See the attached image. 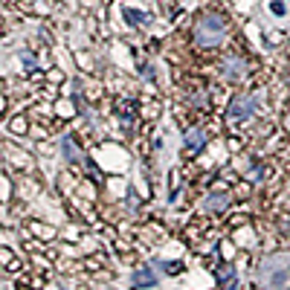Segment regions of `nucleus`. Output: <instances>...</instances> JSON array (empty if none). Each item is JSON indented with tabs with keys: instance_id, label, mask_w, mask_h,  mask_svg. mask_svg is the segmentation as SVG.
I'll use <instances>...</instances> for the list:
<instances>
[{
	"instance_id": "0eeeda50",
	"label": "nucleus",
	"mask_w": 290,
	"mask_h": 290,
	"mask_svg": "<svg viewBox=\"0 0 290 290\" xmlns=\"http://www.w3.org/2000/svg\"><path fill=\"white\" fill-rule=\"evenodd\" d=\"M58 148H61V157H64V162H70V165H81L84 160V154H81V148H79V142H76V136H70V133H64L61 139H58Z\"/></svg>"
},
{
	"instance_id": "2eb2a0df",
	"label": "nucleus",
	"mask_w": 290,
	"mask_h": 290,
	"mask_svg": "<svg viewBox=\"0 0 290 290\" xmlns=\"http://www.w3.org/2000/svg\"><path fill=\"white\" fill-rule=\"evenodd\" d=\"M32 229H35V235H38V238H55V229H53V226L32 224Z\"/></svg>"
},
{
	"instance_id": "423d86ee",
	"label": "nucleus",
	"mask_w": 290,
	"mask_h": 290,
	"mask_svg": "<svg viewBox=\"0 0 290 290\" xmlns=\"http://www.w3.org/2000/svg\"><path fill=\"white\" fill-rule=\"evenodd\" d=\"M209 142H212V136H209L206 125H189L183 131V154L186 157H197Z\"/></svg>"
},
{
	"instance_id": "7ed1b4c3",
	"label": "nucleus",
	"mask_w": 290,
	"mask_h": 290,
	"mask_svg": "<svg viewBox=\"0 0 290 290\" xmlns=\"http://www.w3.org/2000/svg\"><path fill=\"white\" fill-rule=\"evenodd\" d=\"M261 107V96L256 90H244V93H235L226 105V122L229 125H241V122H250Z\"/></svg>"
},
{
	"instance_id": "dca6fc26",
	"label": "nucleus",
	"mask_w": 290,
	"mask_h": 290,
	"mask_svg": "<svg viewBox=\"0 0 290 290\" xmlns=\"http://www.w3.org/2000/svg\"><path fill=\"white\" fill-rule=\"evenodd\" d=\"M12 131H15V133H26V116L15 119V122H12Z\"/></svg>"
},
{
	"instance_id": "1a4fd4ad",
	"label": "nucleus",
	"mask_w": 290,
	"mask_h": 290,
	"mask_svg": "<svg viewBox=\"0 0 290 290\" xmlns=\"http://www.w3.org/2000/svg\"><path fill=\"white\" fill-rule=\"evenodd\" d=\"M131 282H133L136 288H157V276H154L151 267H136V270L131 273Z\"/></svg>"
},
{
	"instance_id": "9b49d317",
	"label": "nucleus",
	"mask_w": 290,
	"mask_h": 290,
	"mask_svg": "<svg viewBox=\"0 0 290 290\" xmlns=\"http://www.w3.org/2000/svg\"><path fill=\"white\" fill-rule=\"evenodd\" d=\"M151 267H154V270H162V273H168V276H180V273L186 270V261H160V258H154V261H151Z\"/></svg>"
},
{
	"instance_id": "f257e3e1",
	"label": "nucleus",
	"mask_w": 290,
	"mask_h": 290,
	"mask_svg": "<svg viewBox=\"0 0 290 290\" xmlns=\"http://www.w3.org/2000/svg\"><path fill=\"white\" fill-rule=\"evenodd\" d=\"M232 35V24L224 12H203L192 26V44L200 53H215L221 50Z\"/></svg>"
},
{
	"instance_id": "f8f14e48",
	"label": "nucleus",
	"mask_w": 290,
	"mask_h": 290,
	"mask_svg": "<svg viewBox=\"0 0 290 290\" xmlns=\"http://www.w3.org/2000/svg\"><path fill=\"white\" fill-rule=\"evenodd\" d=\"M189 105L197 107V110H209V107H212V102H209V96H206V90H194V93H189Z\"/></svg>"
},
{
	"instance_id": "9d476101",
	"label": "nucleus",
	"mask_w": 290,
	"mask_h": 290,
	"mask_svg": "<svg viewBox=\"0 0 290 290\" xmlns=\"http://www.w3.org/2000/svg\"><path fill=\"white\" fill-rule=\"evenodd\" d=\"M125 21H128L131 26H139V29H145V26L151 24V15H148V12H136L133 6H125Z\"/></svg>"
},
{
	"instance_id": "6e6552de",
	"label": "nucleus",
	"mask_w": 290,
	"mask_h": 290,
	"mask_svg": "<svg viewBox=\"0 0 290 290\" xmlns=\"http://www.w3.org/2000/svg\"><path fill=\"white\" fill-rule=\"evenodd\" d=\"M215 282L221 290H235L238 288V270L232 267V261H224L221 267H215Z\"/></svg>"
},
{
	"instance_id": "f3484780",
	"label": "nucleus",
	"mask_w": 290,
	"mask_h": 290,
	"mask_svg": "<svg viewBox=\"0 0 290 290\" xmlns=\"http://www.w3.org/2000/svg\"><path fill=\"white\" fill-rule=\"evenodd\" d=\"M270 9H273L276 15H285V3H282V0H273V3H270Z\"/></svg>"
},
{
	"instance_id": "4468645a",
	"label": "nucleus",
	"mask_w": 290,
	"mask_h": 290,
	"mask_svg": "<svg viewBox=\"0 0 290 290\" xmlns=\"http://www.w3.org/2000/svg\"><path fill=\"white\" fill-rule=\"evenodd\" d=\"M21 64H24V70H38V61H35V55L29 53V50L21 53Z\"/></svg>"
},
{
	"instance_id": "20e7f679",
	"label": "nucleus",
	"mask_w": 290,
	"mask_h": 290,
	"mask_svg": "<svg viewBox=\"0 0 290 290\" xmlns=\"http://www.w3.org/2000/svg\"><path fill=\"white\" fill-rule=\"evenodd\" d=\"M218 70H221L224 81H241V79L253 70V64H250V58H247L241 50H229V53H224Z\"/></svg>"
},
{
	"instance_id": "ddd939ff",
	"label": "nucleus",
	"mask_w": 290,
	"mask_h": 290,
	"mask_svg": "<svg viewBox=\"0 0 290 290\" xmlns=\"http://www.w3.org/2000/svg\"><path fill=\"white\" fill-rule=\"evenodd\" d=\"M261 180H264V165H261V162L250 165V171H247V183H253V186H261Z\"/></svg>"
},
{
	"instance_id": "39448f33",
	"label": "nucleus",
	"mask_w": 290,
	"mask_h": 290,
	"mask_svg": "<svg viewBox=\"0 0 290 290\" xmlns=\"http://www.w3.org/2000/svg\"><path fill=\"white\" fill-rule=\"evenodd\" d=\"M232 200H235V194L229 192V189H212L209 194L200 197L197 212L200 215H221V212H226L232 206Z\"/></svg>"
},
{
	"instance_id": "f03ea898",
	"label": "nucleus",
	"mask_w": 290,
	"mask_h": 290,
	"mask_svg": "<svg viewBox=\"0 0 290 290\" xmlns=\"http://www.w3.org/2000/svg\"><path fill=\"white\" fill-rule=\"evenodd\" d=\"M253 282L261 290H290V258L285 253H270L253 267Z\"/></svg>"
}]
</instances>
